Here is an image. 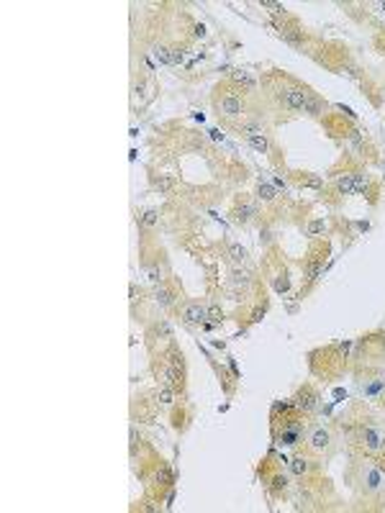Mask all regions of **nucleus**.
Returning <instances> with one entry per match:
<instances>
[{"mask_svg": "<svg viewBox=\"0 0 385 513\" xmlns=\"http://www.w3.org/2000/svg\"><path fill=\"white\" fill-rule=\"evenodd\" d=\"M216 110L224 118H239L244 113V98L236 93V90H226V93L216 100Z\"/></svg>", "mask_w": 385, "mask_h": 513, "instance_id": "obj_1", "label": "nucleus"}, {"mask_svg": "<svg viewBox=\"0 0 385 513\" xmlns=\"http://www.w3.org/2000/svg\"><path fill=\"white\" fill-rule=\"evenodd\" d=\"M306 95H308V90L298 87V85H290V87H282L280 93H277V100H280V106L285 108V110H303L306 106Z\"/></svg>", "mask_w": 385, "mask_h": 513, "instance_id": "obj_2", "label": "nucleus"}, {"mask_svg": "<svg viewBox=\"0 0 385 513\" xmlns=\"http://www.w3.org/2000/svg\"><path fill=\"white\" fill-rule=\"evenodd\" d=\"M180 316H183L185 324H203V321H208V311H205V305H200L198 300H188L183 308H180Z\"/></svg>", "mask_w": 385, "mask_h": 513, "instance_id": "obj_3", "label": "nucleus"}, {"mask_svg": "<svg viewBox=\"0 0 385 513\" xmlns=\"http://www.w3.org/2000/svg\"><path fill=\"white\" fill-rule=\"evenodd\" d=\"M316 405H318V393L313 388H303L298 398H295V408L303 410V413H313Z\"/></svg>", "mask_w": 385, "mask_h": 513, "instance_id": "obj_4", "label": "nucleus"}, {"mask_svg": "<svg viewBox=\"0 0 385 513\" xmlns=\"http://www.w3.org/2000/svg\"><path fill=\"white\" fill-rule=\"evenodd\" d=\"M324 100H321L316 93H308L306 95V106H303V113H308V115H313V118H318L321 113H324Z\"/></svg>", "mask_w": 385, "mask_h": 513, "instance_id": "obj_5", "label": "nucleus"}, {"mask_svg": "<svg viewBox=\"0 0 385 513\" xmlns=\"http://www.w3.org/2000/svg\"><path fill=\"white\" fill-rule=\"evenodd\" d=\"M337 190H339V195H354V172H344L337 177Z\"/></svg>", "mask_w": 385, "mask_h": 513, "instance_id": "obj_6", "label": "nucleus"}, {"mask_svg": "<svg viewBox=\"0 0 385 513\" xmlns=\"http://www.w3.org/2000/svg\"><path fill=\"white\" fill-rule=\"evenodd\" d=\"M331 441V436L326 429H313L311 436H308V444H311V449H326Z\"/></svg>", "mask_w": 385, "mask_h": 513, "instance_id": "obj_7", "label": "nucleus"}, {"mask_svg": "<svg viewBox=\"0 0 385 513\" xmlns=\"http://www.w3.org/2000/svg\"><path fill=\"white\" fill-rule=\"evenodd\" d=\"M321 264H324V259H321V256H316V254L308 256V262H306V280H308V282H313V280L321 275Z\"/></svg>", "mask_w": 385, "mask_h": 513, "instance_id": "obj_8", "label": "nucleus"}, {"mask_svg": "<svg viewBox=\"0 0 385 513\" xmlns=\"http://www.w3.org/2000/svg\"><path fill=\"white\" fill-rule=\"evenodd\" d=\"M231 80H234L241 90H247V93H252L254 85H257V82H254V77H252L249 72H241V70H236L234 74H231Z\"/></svg>", "mask_w": 385, "mask_h": 513, "instance_id": "obj_9", "label": "nucleus"}, {"mask_svg": "<svg viewBox=\"0 0 385 513\" xmlns=\"http://www.w3.org/2000/svg\"><path fill=\"white\" fill-rule=\"evenodd\" d=\"M167 357H170V365H167V367H172V369L177 372V375H183V377H185V357H183V352L170 349V354H167Z\"/></svg>", "mask_w": 385, "mask_h": 513, "instance_id": "obj_10", "label": "nucleus"}, {"mask_svg": "<svg viewBox=\"0 0 385 513\" xmlns=\"http://www.w3.org/2000/svg\"><path fill=\"white\" fill-rule=\"evenodd\" d=\"M154 300H157V305H162V308H170V305H175L177 295H175L172 290H164V288H159L157 293H154Z\"/></svg>", "mask_w": 385, "mask_h": 513, "instance_id": "obj_11", "label": "nucleus"}, {"mask_svg": "<svg viewBox=\"0 0 385 513\" xmlns=\"http://www.w3.org/2000/svg\"><path fill=\"white\" fill-rule=\"evenodd\" d=\"M290 470L301 477V475H306L308 470H311V462H308L306 457H293V459H290Z\"/></svg>", "mask_w": 385, "mask_h": 513, "instance_id": "obj_12", "label": "nucleus"}, {"mask_svg": "<svg viewBox=\"0 0 385 513\" xmlns=\"http://www.w3.org/2000/svg\"><path fill=\"white\" fill-rule=\"evenodd\" d=\"M252 216H257V208H254V205H241V208H236V211H234V221L247 223Z\"/></svg>", "mask_w": 385, "mask_h": 513, "instance_id": "obj_13", "label": "nucleus"}, {"mask_svg": "<svg viewBox=\"0 0 385 513\" xmlns=\"http://www.w3.org/2000/svg\"><path fill=\"white\" fill-rule=\"evenodd\" d=\"M157 401H159V405L170 408L172 401H175V390L170 388V385H167V388H159V390H157Z\"/></svg>", "mask_w": 385, "mask_h": 513, "instance_id": "obj_14", "label": "nucleus"}, {"mask_svg": "<svg viewBox=\"0 0 385 513\" xmlns=\"http://www.w3.org/2000/svg\"><path fill=\"white\" fill-rule=\"evenodd\" d=\"M280 34L285 36V41H290L293 46L303 44V31H298V29H280Z\"/></svg>", "mask_w": 385, "mask_h": 513, "instance_id": "obj_15", "label": "nucleus"}, {"mask_svg": "<svg viewBox=\"0 0 385 513\" xmlns=\"http://www.w3.org/2000/svg\"><path fill=\"white\" fill-rule=\"evenodd\" d=\"M362 439H365V444H367V449H380V434H375V431H370V429H365L362 431Z\"/></svg>", "mask_w": 385, "mask_h": 513, "instance_id": "obj_16", "label": "nucleus"}, {"mask_svg": "<svg viewBox=\"0 0 385 513\" xmlns=\"http://www.w3.org/2000/svg\"><path fill=\"white\" fill-rule=\"evenodd\" d=\"M205 311H208V321H213V324H221V321H224V308L218 303H211Z\"/></svg>", "mask_w": 385, "mask_h": 513, "instance_id": "obj_17", "label": "nucleus"}, {"mask_svg": "<svg viewBox=\"0 0 385 513\" xmlns=\"http://www.w3.org/2000/svg\"><path fill=\"white\" fill-rule=\"evenodd\" d=\"M231 282H234V285L247 288L249 285V272H247V269H234V272H231Z\"/></svg>", "mask_w": 385, "mask_h": 513, "instance_id": "obj_18", "label": "nucleus"}, {"mask_svg": "<svg viewBox=\"0 0 385 513\" xmlns=\"http://www.w3.org/2000/svg\"><path fill=\"white\" fill-rule=\"evenodd\" d=\"M229 256L234 262H244V259H247V249L239 247V244H229Z\"/></svg>", "mask_w": 385, "mask_h": 513, "instance_id": "obj_19", "label": "nucleus"}, {"mask_svg": "<svg viewBox=\"0 0 385 513\" xmlns=\"http://www.w3.org/2000/svg\"><path fill=\"white\" fill-rule=\"evenodd\" d=\"M257 195H260V200H265V203H272L277 198L275 190L270 187V185H262V183H260V187H257Z\"/></svg>", "mask_w": 385, "mask_h": 513, "instance_id": "obj_20", "label": "nucleus"}, {"mask_svg": "<svg viewBox=\"0 0 385 513\" xmlns=\"http://www.w3.org/2000/svg\"><path fill=\"white\" fill-rule=\"evenodd\" d=\"M247 141H249V144H252L257 151H267V139H265V134H262V136H249Z\"/></svg>", "mask_w": 385, "mask_h": 513, "instance_id": "obj_21", "label": "nucleus"}, {"mask_svg": "<svg viewBox=\"0 0 385 513\" xmlns=\"http://www.w3.org/2000/svg\"><path fill=\"white\" fill-rule=\"evenodd\" d=\"M367 190V177L362 172H354V192H365Z\"/></svg>", "mask_w": 385, "mask_h": 513, "instance_id": "obj_22", "label": "nucleus"}, {"mask_svg": "<svg viewBox=\"0 0 385 513\" xmlns=\"http://www.w3.org/2000/svg\"><path fill=\"white\" fill-rule=\"evenodd\" d=\"M324 228H326V223L321 221V218H318V221H311V223H308V236H316V234H321Z\"/></svg>", "mask_w": 385, "mask_h": 513, "instance_id": "obj_23", "label": "nucleus"}, {"mask_svg": "<svg viewBox=\"0 0 385 513\" xmlns=\"http://www.w3.org/2000/svg\"><path fill=\"white\" fill-rule=\"evenodd\" d=\"M154 57L159 62H170V49L167 46H154Z\"/></svg>", "mask_w": 385, "mask_h": 513, "instance_id": "obj_24", "label": "nucleus"}, {"mask_svg": "<svg viewBox=\"0 0 385 513\" xmlns=\"http://www.w3.org/2000/svg\"><path fill=\"white\" fill-rule=\"evenodd\" d=\"M141 223H144V226H154V223H157V211H147L144 216H141Z\"/></svg>", "mask_w": 385, "mask_h": 513, "instance_id": "obj_25", "label": "nucleus"}, {"mask_svg": "<svg viewBox=\"0 0 385 513\" xmlns=\"http://www.w3.org/2000/svg\"><path fill=\"white\" fill-rule=\"evenodd\" d=\"M183 57H185V54H183V49H180V46H175V49L170 51V62H172V64H180V62H183Z\"/></svg>", "mask_w": 385, "mask_h": 513, "instance_id": "obj_26", "label": "nucleus"}, {"mask_svg": "<svg viewBox=\"0 0 385 513\" xmlns=\"http://www.w3.org/2000/svg\"><path fill=\"white\" fill-rule=\"evenodd\" d=\"M285 485H288L285 477H280V475H277V477H272V487H275V490H285Z\"/></svg>", "mask_w": 385, "mask_h": 513, "instance_id": "obj_27", "label": "nucleus"}, {"mask_svg": "<svg viewBox=\"0 0 385 513\" xmlns=\"http://www.w3.org/2000/svg\"><path fill=\"white\" fill-rule=\"evenodd\" d=\"M262 313H265V311H262V308H257V311L252 313V321H260V318H262Z\"/></svg>", "mask_w": 385, "mask_h": 513, "instance_id": "obj_28", "label": "nucleus"}, {"mask_svg": "<svg viewBox=\"0 0 385 513\" xmlns=\"http://www.w3.org/2000/svg\"><path fill=\"white\" fill-rule=\"evenodd\" d=\"M192 34H195V36H203V34H205V29H203V26H195V31H192Z\"/></svg>", "mask_w": 385, "mask_h": 513, "instance_id": "obj_29", "label": "nucleus"}]
</instances>
